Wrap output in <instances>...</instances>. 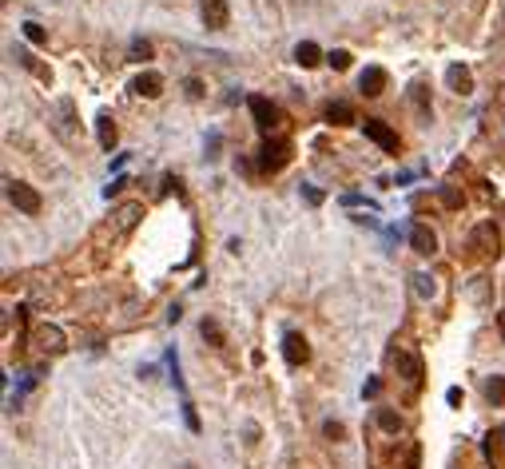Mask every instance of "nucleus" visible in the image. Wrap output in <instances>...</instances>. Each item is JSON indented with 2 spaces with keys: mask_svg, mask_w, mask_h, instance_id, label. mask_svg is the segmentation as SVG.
Returning <instances> with one entry per match:
<instances>
[{
  "mask_svg": "<svg viewBox=\"0 0 505 469\" xmlns=\"http://www.w3.org/2000/svg\"><path fill=\"white\" fill-rule=\"evenodd\" d=\"M470 299H474V307H485V302H489V282L477 279L474 287H470Z\"/></svg>",
  "mask_w": 505,
  "mask_h": 469,
  "instance_id": "393cba45",
  "label": "nucleus"
},
{
  "mask_svg": "<svg viewBox=\"0 0 505 469\" xmlns=\"http://www.w3.org/2000/svg\"><path fill=\"white\" fill-rule=\"evenodd\" d=\"M21 32H24V40H28V44H48V32H44L36 21H24Z\"/></svg>",
  "mask_w": 505,
  "mask_h": 469,
  "instance_id": "5701e85b",
  "label": "nucleus"
},
{
  "mask_svg": "<svg viewBox=\"0 0 505 469\" xmlns=\"http://www.w3.org/2000/svg\"><path fill=\"white\" fill-rule=\"evenodd\" d=\"M199 12H203V24L211 32H223L227 21H231V12H227V0H199Z\"/></svg>",
  "mask_w": 505,
  "mask_h": 469,
  "instance_id": "0eeeda50",
  "label": "nucleus"
},
{
  "mask_svg": "<svg viewBox=\"0 0 505 469\" xmlns=\"http://www.w3.org/2000/svg\"><path fill=\"white\" fill-rule=\"evenodd\" d=\"M410 247H414L418 255H434V250H438V235L426 227V223H414V227H410Z\"/></svg>",
  "mask_w": 505,
  "mask_h": 469,
  "instance_id": "ddd939ff",
  "label": "nucleus"
},
{
  "mask_svg": "<svg viewBox=\"0 0 505 469\" xmlns=\"http://www.w3.org/2000/svg\"><path fill=\"white\" fill-rule=\"evenodd\" d=\"M434 290H438V287H434V275H414V294H418L422 302L434 299Z\"/></svg>",
  "mask_w": 505,
  "mask_h": 469,
  "instance_id": "4be33fe9",
  "label": "nucleus"
},
{
  "mask_svg": "<svg viewBox=\"0 0 505 469\" xmlns=\"http://www.w3.org/2000/svg\"><path fill=\"white\" fill-rule=\"evenodd\" d=\"M291 143L287 140H271V136H267L263 140V148H259V155H255V167L263 171V175H274V171H283L287 163H291Z\"/></svg>",
  "mask_w": 505,
  "mask_h": 469,
  "instance_id": "f257e3e1",
  "label": "nucleus"
},
{
  "mask_svg": "<svg viewBox=\"0 0 505 469\" xmlns=\"http://www.w3.org/2000/svg\"><path fill=\"white\" fill-rule=\"evenodd\" d=\"M183 88H187V96H192V100H199V96H203V84L199 80H187Z\"/></svg>",
  "mask_w": 505,
  "mask_h": 469,
  "instance_id": "7c9ffc66",
  "label": "nucleus"
},
{
  "mask_svg": "<svg viewBox=\"0 0 505 469\" xmlns=\"http://www.w3.org/2000/svg\"><path fill=\"white\" fill-rule=\"evenodd\" d=\"M489 446H497V449H505V426L497 429V434H489Z\"/></svg>",
  "mask_w": 505,
  "mask_h": 469,
  "instance_id": "2f4dec72",
  "label": "nucleus"
},
{
  "mask_svg": "<svg viewBox=\"0 0 505 469\" xmlns=\"http://www.w3.org/2000/svg\"><path fill=\"white\" fill-rule=\"evenodd\" d=\"M374 426L382 429V434H402V414L390 406H378L374 409Z\"/></svg>",
  "mask_w": 505,
  "mask_h": 469,
  "instance_id": "2eb2a0df",
  "label": "nucleus"
},
{
  "mask_svg": "<svg viewBox=\"0 0 505 469\" xmlns=\"http://www.w3.org/2000/svg\"><path fill=\"white\" fill-rule=\"evenodd\" d=\"M442 203H445V207H457V203H462V195H457L454 187H442Z\"/></svg>",
  "mask_w": 505,
  "mask_h": 469,
  "instance_id": "c85d7f7f",
  "label": "nucleus"
},
{
  "mask_svg": "<svg viewBox=\"0 0 505 469\" xmlns=\"http://www.w3.org/2000/svg\"><path fill=\"white\" fill-rule=\"evenodd\" d=\"M394 362H398V374H402L410 386H414V390L422 386V358H418V354H410V350H398Z\"/></svg>",
  "mask_w": 505,
  "mask_h": 469,
  "instance_id": "9b49d317",
  "label": "nucleus"
},
{
  "mask_svg": "<svg viewBox=\"0 0 505 469\" xmlns=\"http://www.w3.org/2000/svg\"><path fill=\"white\" fill-rule=\"evenodd\" d=\"M326 64H331L334 72H346V68H350V52H346V48H334V52H326Z\"/></svg>",
  "mask_w": 505,
  "mask_h": 469,
  "instance_id": "b1692460",
  "label": "nucleus"
},
{
  "mask_svg": "<svg viewBox=\"0 0 505 469\" xmlns=\"http://www.w3.org/2000/svg\"><path fill=\"white\" fill-rule=\"evenodd\" d=\"M497 330H501V338H505V310H497Z\"/></svg>",
  "mask_w": 505,
  "mask_h": 469,
  "instance_id": "72a5a7b5",
  "label": "nucleus"
},
{
  "mask_svg": "<svg viewBox=\"0 0 505 469\" xmlns=\"http://www.w3.org/2000/svg\"><path fill=\"white\" fill-rule=\"evenodd\" d=\"M247 108H251L255 128L263 131V136H271V131H279L287 123L283 120V108H279V104H271L267 96H251V100H247Z\"/></svg>",
  "mask_w": 505,
  "mask_h": 469,
  "instance_id": "7ed1b4c3",
  "label": "nucleus"
},
{
  "mask_svg": "<svg viewBox=\"0 0 505 469\" xmlns=\"http://www.w3.org/2000/svg\"><path fill=\"white\" fill-rule=\"evenodd\" d=\"M4 183H9V199H12V207L21 211V215H40V207H44L40 191L28 187L24 180H4Z\"/></svg>",
  "mask_w": 505,
  "mask_h": 469,
  "instance_id": "20e7f679",
  "label": "nucleus"
},
{
  "mask_svg": "<svg viewBox=\"0 0 505 469\" xmlns=\"http://www.w3.org/2000/svg\"><path fill=\"white\" fill-rule=\"evenodd\" d=\"M199 334L211 342V346H223V326H219L215 319H203V322H199Z\"/></svg>",
  "mask_w": 505,
  "mask_h": 469,
  "instance_id": "412c9836",
  "label": "nucleus"
},
{
  "mask_svg": "<svg viewBox=\"0 0 505 469\" xmlns=\"http://www.w3.org/2000/svg\"><path fill=\"white\" fill-rule=\"evenodd\" d=\"M183 418H187L192 434H199V414H195V402H187V398H183Z\"/></svg>",
  "mask_w": 505,
  "mask_h": 469,
  "instance_id": "bb28decb",
  "label": "nucleus"
},
{
  "mask_svg": "<svg viewBox=\"0 0 505 469\" xmlns=\"http://www.w3.org/2000/svg\"><path fill=\"white\" fill-rule=\"evenodd\" d=\"M470 247H474L477 259H497L501 255V231H497L494 219H482L474 231H470Z\"/></svg>",
  "mask_w": 505,
  "mask_h": 469,
  "instance_id": "f03ea898",
  "label": "nucleus"
},
{
  "mask_svg": "<svg viewBox=\"0 0 505 469\" xmlns=\"http://www.w3.org/2000/svg\"><path fill=\"white\" fill-rule=\"evenodd\" d=\"M445 88L457 92V96H470L474 92V72L465 68V64H450L445 68Z\"/></svg>",
  "mask_w": 505,
  "mask_h": 469,
  "instance_id": "1a4fd4ad",
  "label": "nucleus"
},
{
  "mask_svg": "<svg viewBox=\"0 0 505 469\" xmlns=\"http://www.w3.org/2000/svg\"><path fill=\"white\" fill-rule=\"evenodd\" d=\"M303 195H306V203H314V207L323 203V191H318V187H303Z\"/></svg>",
  "mask_w": 505,
  "mask_h": 469,
  "instance_id": "c756f323",
  "label": "nucleus"
},
{
  "mask_svg": "<svg viewBox=\"0 0 505 469\" xmlns=\"http://www.w3.org/2000/svg\"><path fill=\"white\" fill-rule=\"evenodd\" d=\"M410 104H414L418 108V116H422V120H430V88H426V84H410Z\"/></svg>",
  "mask_w": 505,
  "mask_h": 469,
  "instance_id": "aec40b11",
  "label": "nucleus"
},
{
  "mask_svg": "<svg viewBox=\"0 0 505 469\" xmlns=\"http://www.w3.org/2000/svg\"><path fill=\"white\" fill-rule=\"evenodd\" d=\"M386 68H378V64H370V68H362V76H358V92L362 96H382L386 92Z\"/></svg>",
  "mask_w": 505,
  "mask_h": 469,
  "instance_id": "9d476101",
  "label": "nucleus"
},
{
  "mask_svg": "<svg viewBox=\"0 0 505 469\" xmlns=\"http://www.w3.org/2000/svg\"><path fill=\"white\" fill-rule=\"evenodd\" d=\"M32 338H36V346H40L44 354H60V350H64V330L52 326V322H40Z\"/></svg>",
  "mask_w": 505,
  "mask_h": 469,
  "instance_id": "6e6552de",
  "label": "nucleus"
},
{
  "mask_svg": "<svg viewBox=\"0 0 505 469\" xmlns=\"http://www.w3.org/2000/svg\"><path fill=\"white\" fill-rule=\"evenodd\" d=\"M96 136H100V148L111 151L116 148V140H120V131H116V123H111V116L104 111V116H96Z\"/></svg>",
  "mask_w": 505,
  "mask_h": 469,
  "instance_id": "a211bd4d",
  "label": "nucleus"
},
{
  "mask_svg": "<svg viewBox=\"0 0 505 469\" xmlns=\"http://www.w3.org/2000/svg\"><path fill=\"white\" fill-rule=\"evenodd\" d=\"M482 394L489 406H505V374H494V378L482 382Z\"/></svg>",
  "mask_w": 505,
  "mask_h": 469,
  "instance_id": "6ab92c4d",
  "label": "nucleus"
},
{
  "mask_svg": "<svg viewBox=\"0 0 505 469\" xmlns=\"http://www.w3.org/2000/svg\"><path fill=\"white\" fill-rule=\"evenodd\" d=\"M323 60V48L314 40H303V44H294V64L299 68H314V64Z\"/></svg>",
  "mask_w": 505,
  "mask_h": 469,
  "instance_id": "f3484780",
  "label": "nucleus"
},
{
  "mask_svg": "<svg viewBox=\"0 0 505 469\" xmlns=\"http://www.w3.org/2000/svg\"><path fill=\"white\" fill-rule=\"evenodd\" d=\"M445 402H450V406H457V402H462V390L450 386V390H445Z\"/></svg>",
  "mask_w": 505,
  "mask_h": 469,
  "instance_id": "473e14b6",
  "label": "nucleus"
},
{
  "mask_svg": "<svg viewBox=\"0 0 505 469\" xmlns=\"http://www.w3.org/2000/svg\"><path fill=\"white\" fill-rule=\"evenodd\" d=\"M143 219V203H123L120 211H116V235H128V231H135V223Z\"/></svg>",
  "mask_w": 505,
  "mask_h": 469,
  "instance_id": "4468645a",
  "label": "nucleus"
},
{
  "mask_svg": "<svg viewBox=\"0 0 505 469\" xmlns=\"http://www.w3.org/2000/svg\"><path fill=\"white\" fill-rule=\"evenodd\" d=\"M362 131H366V140H374L378 148L386 151V155H398V151H402V143H398V131L390 128L386 120H378V116H366Z\"/></svg>",
  "mask_w": 505,
  "mask_h": 469,
  "instance_id": "39448f33",
  "label": "nucleus"
},
{
  "mask_svg": "<svg viewBox=\"0 0 505 469\" xmlns=\"http://www.w3.org/2000/svg\"><path fill=\"white\" fill-rule=\"evenodd\" d=\"M152 40H132V56L128 60H152Z\"/></svg>",
  "mask_w": 505,
  "mask_h": 469,
  "instance_id": "a878e982",
  "label": "nucleus"
},
{
  "mask_svg": "<svg viewBox=\"0 0 505 469\" xmlns=\"http://www.w3.org/2000/svg\"><path fill=\"white\" fill-rule=\"evenodd\" d=\"M358 116H354V108L346 100H334L326 104V123H334V128H346V123H354Z\"/></svg>",
  "mask_w": 505,
  "mask_h": 469,
  "instance_id": "dca6fc26",
  "label": "nucleus"
},
{
  "mask_svg": "<svg viewBox=\"0 0 505 469\" xmlns=\"http://www.w3.org/2000/svg\"><path fill=\"white\" fill-rule=\"evenodd\" d=\"M323 434H326L331 441H338V438L346 434V426H343V421H323Z\"/></svg>",
  "mask_w": 505,
  "mask_h": 469,
  "instance_id": "cd10ccee",
  "label": "nucleus"
},
{
  "mask_svg": "<svg viewBox=\"0 0 505 469\" xmlns=\"http://www.w3.org/2000/svg\"><path fill=\"white\" fill-rule=\"evenodd\" d=\"M283 358H287V366H306V362H311V342H306L299 330L283 334Z\"/></svg>",
  "mask_w": 505,
  "mask_h": 469,
  "instance_id": "423d86ee",
  "label": "nucleus"
},
{
  "mask_svg": "<svg viewBox=\"0 0 505 469\" xmlns=\"http://www.w3.org/2000/svg\"><path fill=\"white\" fill-rule=\"evenodd\" d=\"M183 469H195V465H183Z\"/></svg>",
  "mask_w": 505,
  "mask_h": 469,
  "instance_id": "f704fd0d",
  "label": "nucleus"
},
{
  "mask_svg": "<svg viewBox=\"0 0 505 469\" xmlns=\"http://www.w3.org/2000/svg\"><path fill=\"white\" fill-rule=\"evenodd\" d=\"M132 92H135V96H143V100H155V96L163 92V76H160V72H140V76L132 80Z\"/></svg>",
  "mask_w": 505,
  "mask_h": 469,
  "instance_id": "f8f14e48",
  "label": "nucleus"
}]
</instances>
